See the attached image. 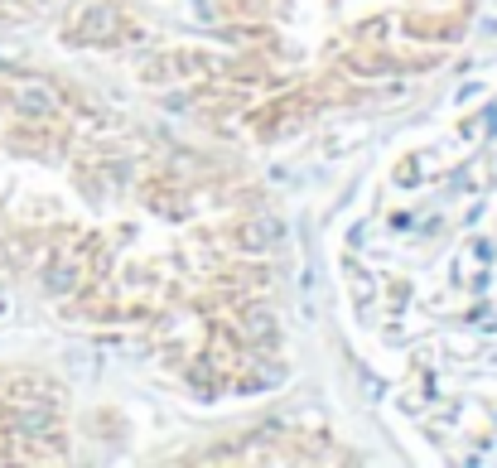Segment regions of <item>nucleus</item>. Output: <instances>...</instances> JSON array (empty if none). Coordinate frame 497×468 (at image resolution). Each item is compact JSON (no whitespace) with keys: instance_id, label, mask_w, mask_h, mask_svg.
I'll use <instances>...</instances> for the list:
<instances>
[{"instance_id":"nucleus-2","label":"nucleus","mask_w":497,"mask_h":468,"mask_svg":"<svg viewBox=\"0 0 497 468\" xmlns=\"http://www.w3.org/2000/svg\"><path fill=\"white\" fill-rule=\"evenodd\" d=\"M473 15L478 0H189L169 29L131 0H87L63 44L247 155L406 102L459 58Z\"/></svg>"},{"instance_id":"nucleus-3","label":"nucleus","mask_w":497,"mask_h":468,"mask_svg":"<svg viewBox=\"0 0 497 468\" xmlns=\"http://www.w3.org/2000/svg\"><path fill=\"white\" fill-rule=\"evenodd\" d=\"M63 10H68V0H0V34L39 25V20H54Z\"/></svg>"},{"instance_id":"nucleus-1","label":"nucleus","mask_w":497,"mask_h":468,"mask_svg":"<svg viewBox=\"0 0 497 468\" xmlns=\"http://www.w3.org/2000/svg\"><path fill=\"white\" fill-rule=\"evenodd\" d=\"M97 343L198 406L290 377V242L242 150L0 63V324Z\"/></svg>"}]
</instances>
